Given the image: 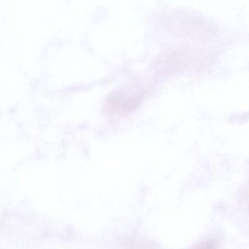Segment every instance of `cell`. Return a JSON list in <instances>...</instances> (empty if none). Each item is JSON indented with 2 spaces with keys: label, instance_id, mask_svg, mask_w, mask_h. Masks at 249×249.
<instances>
[{
  "label": "cell",
  "instance_id": "1",
  "mask_svg": "<svg viewBox=\"0 0 249 249\" xmlns=\"http://www.w3.org/2000/svg\"><path fill=\"white\" fill-rule=\"evenodd\" d=\"M141 99L142 97L140 94L128 96L119 91L110 95L107 100V106L113 111H130L139 105Z\"/></svg>",
  "mask_w": 249,
  "mask_h": 249
},
{
  "label": "cell",
  "instance_id": "2",
  "mask_svg": "<svg viewBox=\"0 0 249 249\" xmlns=\"http://www.w3.org/2000/svg\"><path fill=\"white\" fill-rule=\"evenodd\" d=\"M195 249H216V245L213 240H206Z\"/></svg>",
  "mask_w": 249,
  "mask_h": 249
}]
</instances>
